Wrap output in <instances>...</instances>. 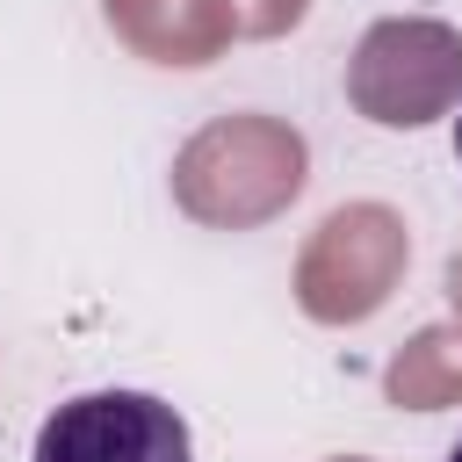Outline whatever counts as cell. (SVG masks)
I'll return each instance as SVG.
<instances>
[{
    "instance_id": "3",
    "label": "cell",
    "mask_w": 462,
    "mask_h": 462,
    "mask_svg": "<svg viewBox=\"0 0 462 462\" xmlns=\"http://www.w3.org/2000/svg\"><path fill=\"white\" fill-rule=\"evenodd\" d=\"M332 462H368V455H332Z\"/></svg>"
},
{
    "instance_id": "1",
    "label": "cell",
    "mask_w": 462,
    "mask_h": 462,
    "mask_svg": "<svg viewBox=\"0 0 462 462\" xmlns=\"http://www.w3.org/2000/svg\"><path fill=\"white\" fill-rule=\"evenodd\" d=\"M29 462H195L188 419L152 390H87L36 426Z\"/></svg>"
},
{
    "instance_id": "2",
    "label": "cell",
    "mask_w": 462,
    "mask_h": 462,
    "mask_svg": "<svg viewBox=\"0 0 462 462\" xmlns=\"http://www.w3.org/2000/svg\"><path fill=\"white\" fill-rule=\"evenodd\" d=\"M455 159H462V116H455Z\"/></svg>"
},
{
    "instance_id": "4",
    "label": "cell",
    "mask_w": 462,
    "mask_h": 462,
    "mask_svg": "<svg viewBox=\"0 0 462 462\" xmlns=\"http://www.w3.org/2000/svg\"><path fill=\"white\" fill-rule=\"evenodd\" d=\"M448 462H462V440H455V448H448Z\"/></svg>"
}]
</instances>
